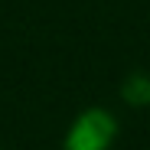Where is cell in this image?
Segmentation results:
<instances>
[{
  "mask_svg": "<svg viewBox=\"0 0 150 150\" xmlns=\"http://www.w3.org/2000/svg\"><path fill=\"white\" fill-rule=\"evenodd\" d=\"M111 137H114V117L91 108L72 124V131L65 137V150H105Z\"/></svg>",
  "mask_w": 150,
  "mask_h": 150,
  "instance_id": "6da1fadb",
  "label": "cell"
},
{
  "mask_svg": "<svg viewBox=\"0 0 150 150\" xmlns=\"http://www.w3.org/2000/svg\"><path fill=\"white\" fill-rule=\"evenodd\" d=\"M124 98L131 105H150V75H131L124 82Z\"/></svg>",
  "mask_w": 150,
  "mask_h": 150,
  "instance_id": "7a4b0ae2",
  "label": "cell"
}]
</instances>
